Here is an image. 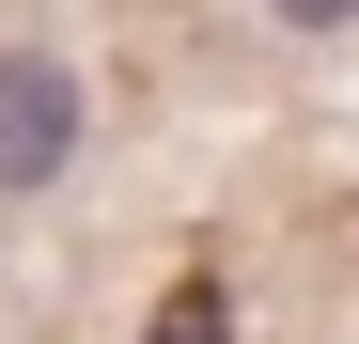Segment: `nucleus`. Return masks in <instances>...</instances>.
<instances>
[{
  "label": "nucleus",
  "mask_w": 359,
  "mask_h": 344,
  "mask_svg": "<svg viewBox=\"0 0 359 344\" xmlns=\"http://www.w3.org/2000/svg\"><path fill=\"white\" fill-rule=\"evenodd\" d=\"M47 172H79V63L0 47V188H47Z\"/></svg>",
  "instance_id": "nucleus-1"
},
{
  "label": "nucleus",
  "mask_w": 359,
  "mask_h": 344,
  "mask_svg": "<svg viewBox=\"0 0 359 344\" xmlns=\"http://www.w3.org/2000/svg\"><path fill=\"white\" fill-rule=\"evenodd\" d=\"M156 344H234V313H219V282H188V298H156Z\"/></svg>",
  "instance_id": "nucleus-2"
},
{
  "label": "nucleus",
  "mask_w": 359,
  "mask_h": 344,
  "mask_svg": "<svg viewBox=\"0 0 359 344\" xmlns=\"http://www.w3.org/2000/svg\"><path fill=\"white\" fill-rule=\"evenodd\" d=\"M266 16H281V32H344L359 0H266Z\"/></svg>",
  "instance_id": "nucleus-3"
}]
</instances>
